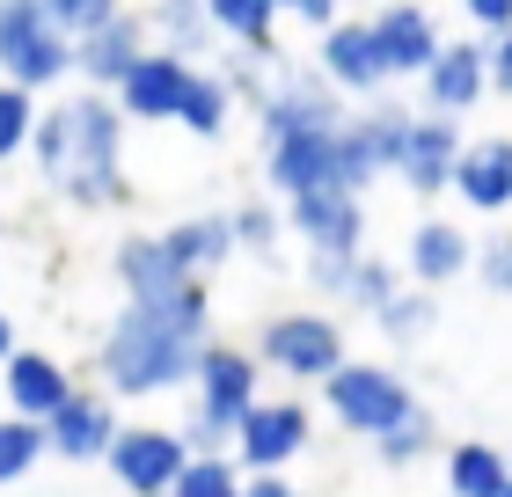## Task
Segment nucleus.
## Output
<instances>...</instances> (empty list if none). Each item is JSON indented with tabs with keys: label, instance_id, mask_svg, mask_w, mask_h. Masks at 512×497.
<instances>
[{
	"label": "nucleus",
	"instance_id": "nucleus-1",
	"mask_svg": "<svg viewBox=\"0 0 512 497\" xmlns=\"http://www.w3.org/2000/svg\"><path fill=\"white\" fill-rule=\"evenodd\" d=\"M198 329H205V293L183 286L169 300H132L118 329L103 344V373L110 388L125 395H154V388H176L205 351H198Z\"/></svg>",
	"mask_w": 512,
	"mask_h": 497
},
{
	"label": "nucleus",
	"instance_id": "nucleus-2",
	"mask_svg": "<svg viewBox=\"0 0 512 497\" xmlns=\"http://www.w3.org/2000/svg\"><path fill=\"white\" fill-rule=\"evenodd\" d=\"M37 154H44V176H59L81 205L125 198V183H118V117H110V103L81 96V103L52 110L37 125Z\"/></svg>",
	"mask_w": 512,
	"mask_h": 497
},
{
	"label": "nucleus",
	"instance_id": "nucleus-3",
	"mask_svg": "<svg viewBox=\"0 0 512 497\" xmlns=\"http://www.w3.org/2000/svg\"><path fill=\"white\" fill-rule=\"evenodd\" d=\"M330 402H337V417L352 424V432H374V439H388L395 424L417 417L410 388L395 381V373H381V366H337L330 373Z\"/></svg>",
	"mask_w": 512,
	"mask_h": 497
},
{
	"label": "nucleus",
	"instance_id": "nucleus-4",
	"mask_svg": "<svg viewBox=\"0 0 512 497\" xmlns=\"http://www.w3.org/2000/svg\"><path fill=\"white\" fill-rule=\"evenodd\" d=\"M198 381H205V424H198V446H213L235 432L242 439V424L256 410V366L242 359V351H205L198 359Z\"/></svg>",
	"mask_w": 512,
	"mask_h": 497
},
{
	"label": "nucleus",
	"instance_id": "nucleus-5",
	"mask_svg": "<svg viewBox=\"0 0 512 497\" xmlns=\"http://www.w3.org/2000/svg\"><path fill=\"white\" fill-rule=\"evenodd\" d=\"M454 161H461V147H454V125H439V117H395V132H388V169L410 183V191H447L454 183Z\"/></svg>",
	"mask_w": 512,
	"mask_h": 497
},
{
	"label": "nucleus",
	"instance_id": "nucleus-6",
	"mask_svg": "<svg viewBox=\"0 0 512 497\" xmlns=\"http://www.w3.org/2000/svg\"><path fill=\"white\" fill-rule=\"evenodd\" d=\"M66 37L44 22V8H0V66L15 74V88L22 81H52V74H66Z\"/></svg>",
	"mask_w": 512,
	"mask_h": 497
},
{
	"label": "nucleus",
	"instance_id": "nucleus-7",
	"mask_svg": "<svg viewBox=\"0 0 512 497\" xmlns=\"http://www.w3.org/2000/svg\"><path fill=\"white\" fill-rule=\"evenodd\" d=\"M110 468H118V483L132 497H169L183 483V468H191V454L169 432H118L110 439Z\"/></svg>",
	"mask_w": 512,
	"mask_h": 497
},
{
	"label": "nucleus",
	"instance_id": "nucleus-8",
	"mask_svg": "<svg viewBox=\"0 0 512 497\" xmlns=\"http://www.w3.org/2000/svg\"><path fill=\"white\" fill-rule=\"evenodd\" d=\"M264 359L286 366V373H315V381H330V373L344 366V344H337V329L322 315H278L264 329Z\"/></svg>",
	"mask_w": 512,
	"mask_h": 497
},
{
	"label": "nucleus",
	"instance_id": "nucleus-9",
	"mask_svg": "<svg viewBox=\"0 0 512 497\" xmlns=\"http://www.w3.org/2000/svg\"><path fill=\"white\" fill-rule=\"evenodd\" d=\"M271 183H278L286 198L337 191V132H293V139H271Z\"/></svg>",
	"mask_w": 512,
	"mask_h": 497
},
{
	"label": "nucleus",
	"instance_id": "nucleus-10",
	"mask_svg": "<svg viewBox=\"0 0 512 497\" xmlns=\"http://www.w3.org/2000/svg\"><path fill=\"white\" fill-rule=\"evenodd\" d=\"M293 220H300V234L322 249V256H359V227H366V212H359V198H344V191H315V198H293Z\"/></svg>",
	"mask_w": 512,
	"mask_h": 497
},
{
	"label": "nucleus",
	"instance_id": "nucleus-11",
	"mask_svg": "<svg viewBox=\"0 0 512 497\" xmlns=\"http://www.w3.org/2000/svg\"><path fill=\"white\" fill-rule=\"evenodd\" d=\"M374 44H381L388 74H432L439 66V30H432V15H417V8H388L374 22Z\"/></svg>",
	"mask_w": 512,
	"mask_h": 497
},
{
	"label": "nucleus",
	"instance_id": "nucleus-12",
	"mask_svg": "<svg viewBox=\"0 0 512 497\" xmlns=\"http://www.w3.org/2000/svg\"><path fill=\"white\" fill-rule=\"evenodd\" d=\"M264 132L293 139V132H337V96L308 74H293L278 96H264Z\"/></svg>",
	"mask_w": 512,
	"mask_h": 497
},
{
	"label": "nucleus",
	"instance_id": "nucleus-13",
	"mask_svg": "<svg viewBox=\"0 0 512 497\" xmlns=\"http://www.w3.org/2000/svg\"><path fill=\"white\" fill-rule=\"evenodd\" d=\"M308 446V417H300V402H256L249 424H242V461L256 468H278L286 454Z\"/></svg>",
	"mask_w": 512,
	"mask_h": 497
},
{
	"label": "nucleus",
	"instance_id": "nucleus-14",
	"mask_svg": "<svg viewBox=\"0 0 512 497\" xmlns=\"http://www.w3.org/2000/svg\"><path fill=\"white\" fill-rule=\"evenodd\" d=\"M191 66L183 59H139L125 74V110L132 117H183V96H191Z\"/></svg>",
	"mask_w": 512,
	"mask_h": 497
},
{
	"label": "nucleus",
	"instance_id": "nucleus-15",
	"mask_svg": "<svg viewBox=\"0 0 512 497\" xmlns=\"http://www.w3.org/2000/svg\"><path fill=\"white\" fill-rule=\"evenodd\" d=\"M454 191L469 205H512V139H483V147H469L454 161Z\"/></svg>",
	"mask_w": 512,
	"mask_h": 497
},
{
	"label": "nucleus",
	"instance_id": "nucleus-16",
	"mask_svg": "<svg viewBox=\"0 0 512 497\" xmlns=\"http://www.w3.org/2000/svg\"><path fill=\"white\" fill-rule=\"evenodd\" d=\"M322 59H330V81L337 88H374L388 66H381V44H374V22H337L330 44H322Z\"/></svg>",
	"mask_w": 512,
	"mask_h": 497
},
{
	"label": "nucleus",
	"instance_id": "nucleus-17",
	"mask_svg": "<svg viewBox=\"0 0 512 497\" xmlns=\"http://www.w3.org/2000/svg\"><path fill=\"white\" fill-rule=\"evenodd\" d=\"M118 271H125L132 300H169V293L191 286V271L169 256V242H125V249H118Z\"/></svg>",
	"mask_w": 512,
	"mask_h": 497
},
{
	"label": "nucleus",
	"instance_id": "nucleus-18",
	"mask_svg": "<svg viewBox=\"0 0 512 497\" xmlns=\"http://www.w3.org/2000/svg\"><path fill=\"white\" fill-rule=\"evenodd\" d=\"M110 439H118V432H110L103 402L96 395H66V410L52 417V446H59V454L66 461H88V454H110Z\"/></svg>",
	"mask_w": 512,
	"mask_h": 497
},
{
	"label": "nucleus",
	"instance_id": "nucleus-19",
	"mask_svg": "<svg viewBox=\"0 0 512 497\" xmlns=\"http://www.w3.org/2000/svg\"><path fill=\"white\" fill-rule=\"evenodd\" d=\"M483 81H491V59H483L476 44H454V52H439V66L425 74V88H432L439 110H469V103L483 96Z\"/></svg>",
	"mask_w": 512,
	"mask_h": 497
},
{
	"label": "nucleus",
	"instance_id": "nucleus-20",
	"mask_svg": "<svg viewBox=\"0 0 512 497\" xmlns=\"http://www.w3.org/2000/svg\"><path fill=\"white\" fill-rule=\"evenodd\" d=\"M8 395H15L22 417H59L74 388H66V373L52 359H30V351H22V359H8Z\"/></svg>",
	"mask_w": 512,
	"mask_h": 497
},
{
	"label": "nucleus",
	"instance_id": "nucleus-21",
	"mask_svg": "<svg viewBox=\"0 0 512 497\" xmlns=\"http://www.w3.org/2000/svg\"><path fill=\"white\" fill-rule=\"evenodd\" d=\"M81 66H88V74H96V81H118V88H125V74L139 66V22L110 15L103 30H96V37L81 44Z\"/></svg>",
	"mask_w": 512,
	"mask_h": 497
},
{
	"label": "nucleus",
	"instance_id": "nucleus-22",
	"mask_svg": "<svg viewBox=\"0 0 512 497\" xmlns=\"http://www.w3.org/2000/svg\"><path fill=\"white\" fill-rule=\"evenodd\" d=\"M447 468H454V476H447L454 497H505V490H512L505 461L491 454V446H454V461H447Z\"/></svg>",
	"mask_w": 512,
	"mask_h": 497
},
{
	"label": "nucleus",
	"instance_id": "nucleus-23",
	"mask_svg": "<svg viewBox=\"0 0 512 497\" xmlns=\"http://www.w3.org/2000/svg\"><path fill=\"white\" fill-rule=\"evenodd\" d=\"M461 264H469V242H461L454 227H417V242H410V271L417 278H454Z\"/></svg>",
	"mask_w": 512,
	"mask_h": 497
},
{
	"label": "nucleus",
	"instance_id": "nucleus-24",
	"mask_svg": "<svg viewBox=\"0 0 512 497\" xmlns=\"http://www.w3.org/2000/svg\"><path fill=\"white\" fill-rule=\"evenodd\" d=\"M161 242H169V256H176L183 271H198V264H220V256H227V242H235V227H227V220H191V227L161 234Z\"/></svg>",
	"mask_w": 512,
	"mask_h": 497
},
{
	"label": "nucleus",
	"instance_id": "nucleus-25",
	"mask_svg": "<svg viewBox=\"0 0 512 497\" xmlns=\"http://www.w3.org/2000/svg\"><path fill=\"white\" fill-rule=\"evenodd\" d=\"M213 30L242 37V44H264L271 37V0H213Z\"/></svg>",
	"mask_w": 512,
	"mask_h": 497
},
{
	"label": "nucleus",
	"instance_id": "nucleus-26",
	"mask_svg": "<svg viewBox=\"0 0 512 497\" xmlns=\"http://www.w3.org/2000/svg\"><path fill=\"white\" fill-rule=\"evenodd\" d=\"M37 446H44V432L30 417H8L0 424V483H15V476H30V461H37Z\"/></svg>",
	"mask_w": 512,
	"mask_h": 497
},
{
	"label": "nucleus",
	"instance_id": "nucleus-27",
	"mask_svg": "<svg viewBox=\"0 0 512 497\" xmlns=\"http://www.w3.org/2000/svg\"><path fill=\"white\" fill-rule=\"evenodd\" d=\"M183 125H191V132H205V139H213L220 125H227V88L220 81H191V96H183Z\"/></svg>",
	"mask_w": 512,
	"mask_h": 497
},
{
	"label": "nucleus",
	"instance_id": "nucleus-28",
	"mask_svg": "<svg viewBox=\"0 0 512 497\" xmlns=\"http://www.w3.org/2000/svg\"><path fill=\"white\" fill-rule=\"evenodd\" d=\"M44 22H52L59 37H81V44H88V37L110 22V8H103V0H52V8H44Z\"/></svg>",
	"mask_w": 512,
	"mask_h": 497
},
{
	"label": "nucleus",
	"instance_id": "nucleus-29",
	"mask_svg": "<svg viewBox=\"0 0 512 497\" xmlns=\"http://www.w3.org/2000/svg\"><path fill=\"white\" fill-rule=\"evenodd\" d=\"M169 497H242V490H235V476H227V461H191Z\"/></svg>",
	"mask_w": 512,
	"mask_h": 497
},
{
	"label": "nucleus",
	"instance_id": "nucleus-30",
	"mask_svg": "<svg viewBox=\"0 0 512 497\" xmlns=\"http://www.w3.org/2000/svg\"><path fill=\"white\" fill-rule=\"evenodd\" d=\"M381 329H388V337H425V329H432V300L395 293V300L381 307Z\"/></svg>",
	"mask_w": 512,
	"mask_h": 497
},
{
	"label": "nucleus",
	"instance_id": "nucleus-31",
	"mask_svg": "<svg viewBox=\"0 0 512 497\" xmlns=\"http://www.w3.org/2000/svg\"><path fill=\"white\" fill-rule=\"evenodd\" d=\"M22 139H30V96H22V88H0V161H8Z\"/></svg>",
	"mask_w": 512,
	"mask_h": 497
},
{
	"label": "nucleus",
	"instance_id": "nucleus-32",
	"mask_svg": "<svg viewBox=\"0 0 512 497\" xmlns=\"http://www.w3.org/2000/svg\"><path fill=\"white\" fill-rule=\"evenodd\" d=\"M425 446H432V417L417 410L410 424H395V432L381 439V454H388V461H410V454H425Z\"/></svg>",
	"mask_w": 512,
	"mask_h": 497
},
{
	"label": "nucleus",
	"instance_id": "nucleus-33",
	"mask_svg": "<svg viewBox=\"0 0 512 497\" xmlns=\"http://www.w3.org/2000/svg\"><path fill=\"white\" fill-rule=\"evenodd\" d=\"M352 300H366V307H374V315H381V307L395 300L388 271H381V264H352Z\"/></svg>",
	"mask_w": 512,
	"mask_h": 497
},
{
	"label": "nucleus",
	"instance_id": "nucleus-34",
	"mask_svg": "<svg viewBox=\"0 0 512 497\" xmlns=\"http://www.w3.org/2000/svg\"><path fill=\"white\" fill-rule=\"evenodd\" d=\"M227 227H235V242H242V249H271V212H264V205H242Z\"/></svg>",
	"mask_w": 512,
	"mask_h": 497
},
{
	"label": "nucleus",
	"instance_id": "nucleus-35",
	"mask_svg": "<svg viewBox=\"0 0 512 497\" xmlns=\"http://www.w3.org/2000/svg\"><path fill=\"white\" fill-rule=\"evenodd\" d=\"M161 30H169L176 44H198L205 30H213V15H183V8H169V15H161Z\"/></svg>",
	"mask_w": 512,
	"mask_h": 497
},
{
	"label": "nucleus",
	"instance_id": "nucleus-36",
	"mask_svg": "<svg viewBox=\"0 0 512 497\" xmlns=\"http://www.w3.org/2000/svg\"><path fill=\"white\" fill-rule=\"evenodd\" d=\"M469 15L483 22V30H498V37L512 30V0H469Z\"/></svg>",
	"mask_w": 512,
	"mask_h": 497
},
{
	"label": "nucleus",
	"instance_id": "nucleus-37",
	"mask_svg": "<svg viewBox=\"0 0 512 497\" xmlns=\"http://www.w3.org/2000/svg\"><path fill=\"white\" fill-rule=\"evenodd\" d=\"M483 278H491L498 293H512V242H498L491 256H483Z\"/></svg>",
	"mask_w": 512,
	"mask_h": 497
},
{
	"label": "nucleus",
	"instance_id": "nucleus-38",
	"mask_svg": "<svg viewBox=\"0 0 512 497\" xmlns=\"http://www.w3.org/2000/svg\"><path fill=\"white\" fill-rule=\"evenodd\" d=\"M491 81H498V88H512V30L498 37V52H491Z\"/></svg>",
	"mask_w": 512,
	"mask_h": 497
},
{
	"label": "nucleus",
	"instance_id": "nucleus-39",
	"mask_svg": "<svg viewBox=\"0 0 512 497\" xmlns=\"http://www.w3.org/2000/svg\"><path fill=\"white\" fill-rule=\"evenodd\" d=\"M242 497H293V483H286V476H256Z\"/></svg>",
	"mask_w": 512,
	"mask_h": 497
},
{
	"label": "nucleus",
	"instance_id": "nucleus-40",
	"mask_svg": "<svg viewBox=\"0 0 512 497\" xmlns=\"http://www.w3.org/2000/svg\"><path fill=\"white\" fill-rule=\"evenodd\" d=\"M0 359H8V315H0Z\"/></svg>",
	"mask_w": 512,
	"mask_h": 497
},
{
	"label": "nucleus",
	"instance_id": "nucleus-41",
	"mask_svg": "<svg viewBox=\"0 0 512 497\" xmlns=\"http://www.w3.org/2000/svg\"><path fill=\"white\" fill-rule=\"evenodd\" d=\"M505 497H512V490H505Z\"/></svg>",
	"mask_w": 512,
	"mask_h": 497
}]
</instances>
